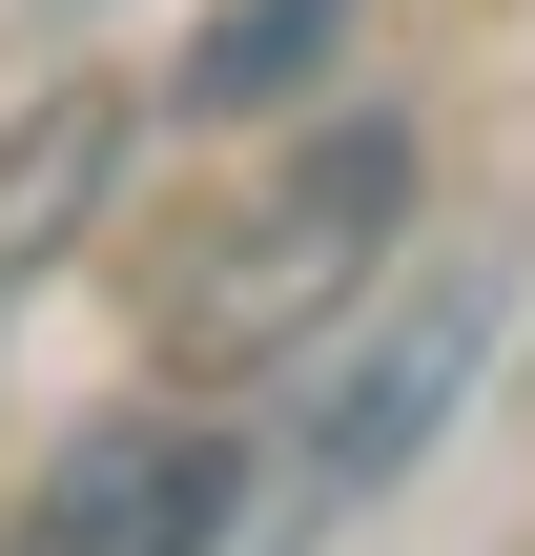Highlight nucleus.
<instances>
[{
  "mask_svg": "<svg viewBox=\"0 0 535 556\" xmlns=\"http://www.w3.org/2000/svg\"><path fill=\"white\" fill-rule=\"evenodd\" d=\"M124 124H144L124 83H41V103L0 124V309H21V289L82 248V206L124 186Z\"/></svg>",
  "mask_w": 535,
  "mask_h": 556,
  "instance_id": "nucleus-4",
  "label": "nucleus"
},
{
  "mask_svg": "<svg viewBox=\"0 0 535 556\" xmlns=\"http://www.w3.org/2000/svg\"><path fill=\"white\" fill-rule=\"evenodd\" d=\"M495 309H515V268H433V289H412V309H392V330L330 371V413H309V454H289V495H309L289 536L371 516V495H392V475H412V454L474 413V371H495Z\"/></svg>",
  "mask_w": 535,
  "mask_h": 556,
  "instance_id": "nucleus-2",
  "label": "nucleus"
},
{
  "mask_svg": "<svg viewBox=\"0 0 535 556\" xmlns=\"http://www.w3.org/2000/svg\"><path fill=\"white\" fill-rule=\"evenodd\" d=\"M412 186H433L412 103L309 124L289 165H247V186L144 268V351H165L186 392H247V371H289V351H330V330H351V289L412 248Z\"/></svg>",
  "mask_w": 535,
  "mask_h": 556,
  "instance_id": "nucleus-1",
  "label": "nucleus"
},
{
  "mask_svg": "<svg viewBox=\"0 0 535 556\" xmlns=\"http://www.w3.org/2000/svg\"><path fill=\"white\" fill-rule=\"evenodd\" d=\"M41 21H62V0H41Z\"/></svg>",
  "mask_w": 535,
  "mask_h": 556,
  "instance_id": "nucleus-6",
  "label": "nucleus"
},
{
  "mask_svg": "<svg viewBox=\"0 0 535 556\" xmlns=\"http://www.w3.org/2000/svg\"><path fill=\"white\" fill-rule=\"evenodd\" d=\"M351 21H371V0H227V21L186 41V83H165V103H186V124H268L289 83H330V62H351Z\"/></svg>",
  "mask_w": 535,
  "mask_h": 556,
  "instance_id": "nucleus-5",
  "label": "nucleus"
},
{
  "mask_svg": "<svg viewBox=\"0 0 535 556\" xmlns=\"http://www.w3.org/2000/svg\"><path fill=\"white\" fill-rule=\"evenodd\" d=\"M227 516H247V454L186 392H144V413H103V433L41 454V495H21L0 556H227Z\"/></svg>",
  "mask_w": 535,
  "mask_h": 556,
  "instance_id": "nucleus-3",
  "label": "nucleus"
}]
</instances>
